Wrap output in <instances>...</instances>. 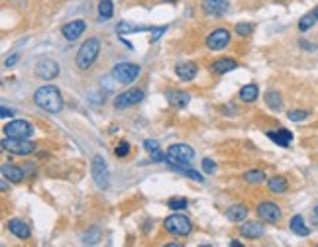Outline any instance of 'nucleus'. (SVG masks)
Wrapping results in <instances>:
<instances>
[{"instance_id": "nucleus-1", "label": "nucleus", "mask_w": 318, "mask_h": 247, "mask_svg": "<svg viewBox=\"0 0 318 247\" xmlns=\"http://www.w3.org/2000/svg\"><path fill=\"white\" fill-rule=\"evenodd\" d=\"M34 104L49 114H59L65 106L61 92L53 85H46V87H40L36 90L34 92Z\"/></svg>"}, {"instance_id": "nucleus-2", "label": "nucleus", "mask_w": 318, "mask_h": 247, "mask_svg": "<svg viewBox=\"0 0 318 247\" xmlns=\"http://www.w3.org/2000/svg\"><path fill=\"white\" fill-rule=\"evenodd\" d=\"M98 53H100V40L96 38V36H92L89 38L85 44L79 47V51H77V67L81 69V71H87V69L92 67V63L96 61V57H98Z\"/></svg>"}, {"instance_id": "nucleus-3", "label": "nucleus", "mask_w": 318, "mask_h": 247, "mask_svg": "<svg viewBox=\"0 0 318 247\" xmlns=\"http://www.w3.org/2000/svg\"><path fill=\"white\" fill-rule=\"evenodd\" d=\"M195 159V151L193 147H189L187 143H175L167 149V159L165 163H169L171 167H181V165H187L189 161Z\"/></svg>"}, {"instance_id": "nucleus-4", "label": "nucleus", "mask_w": 318, "mask_h": 247, "mask_svg": "<svg viewBox=\"0 0 318 247\" xmlns=\"http://www.w3.org/2000/svg\"><path fill=\"white\" fill-rule=\"evenodd\" d=\"M91 175H92L94 184H96L100 190L108 188V182H110V180H108V167H106V159L102 157V155H94V157H92Z\"/></svg>"}, {"instance_id": "nucleus-5", "label": "nucleus", "mask_w": 318, "mask_h": 247, "mask_svg": "<svg viewBox=\"0 0 318 247\" xmlns=\"http://www.w3.org/2000/svg\"><path fill=\"white\" fill-rule=\"evenodd\" d=\"M163 225L173 235H189L193 231V222L187 216H183V214H173V216L165 218Z\"/></svg>"}, {"instance_id": "nucleus-6", "label": "nucleus", "mask_w": 318, "mask_h": 247, "mask_svg": "<svg viewBox=\"0 0 318 247\" xmlns=\"http://www.w3.org/2000/svg\"><path fill=\"white\" fill-rule=\"evenodd\" d=\"M2 149L12 153V155H32L36 151V143L28 139H14V137H4L2 139Z\"/></svg>"}, {"instance_id": "nucleus-7", "label": "nucleus", "mask_w": 318, "mask_h": 247, "mask_svg": "<svg viewBox=\"0 0 318 247\" xmlns=\"http://www.w3.org/2000/svg\"><path fill=\"white\" fill-rule=\"evenodd\" d=\"M4 135L14 139H30L34 135V126L26 120H12L4 126Z\"/></svg>"}, {"instance_id": "nucleus-8", "label": "nucleus", "mask_w": 318, "mask_h": 247, "mask_svg": "<svg viewBox=\"0 0 318 247\" xmlns=\"http://www.w3.org/2000/svg\"><path fill=\"white\" fill-rule=\"evenodd\" d=\"M112 77L114 81H118V83L130 85V83H134L137 77H139V67L134 65V63H128V61L118 63V65L112 67Z\"/></svg>"}, {"instance_id": "nucleus-9", "label": "nucleus", "mask_w": 318, "mask_h": 247, "mask_svg": "<svg viewBox=\"0 0 318 247\" xmlns=\"http://www.w3.org/2000/svg\"><path fill=\"white\" fill-rule=\"evenodd\" d=\"M143 98H145V92L141 89H130V90H126V92H122V94H118V96L114 98V108H116V110L130 108V106H134V104H139Z\"/></svg>"}, {"instance_id": "nucleus-10", "label": "nucleus", "mask_w": 318, "mask_h": 247, "mask_svg": "<svg viewBox=\"0 0 318 247\" xmlns=\"http://www.w3.org/2000/svg\"><path fill=\"white\" fill-rule=\"evenodd\" d=\"M36 75L44 81H53L55 77H59V63L49 57H44L36 63Z\"/></svg>"}, {"instance_id": "nucleus-11", "label": "nucleus", "mask_w": 318, "mask_h": 247, "mask_svg": "<svg viewBox=\"0 0 318 247\" xmlns=\"http://www.w3.org/2000/svg\"><path fill=\"white\" fill-rule=\"evenodd\" d=\"M228 44H230V32L224 28H218L206 36V47L212 51H222L224 47H228Z\"/></svg>"}, {"instance_id": "nucleus-12", "label": "nucleus", "mask_w": 318, "mask_h": 247, "mask_svg": "<svg viewBox=\"0 0 318 247\" xmlns=\"http://www.w3.org/2000/svg\"><path fill=\"white\" fill-rule=\"evenodd\" d=\"M281 214H283L281 208L275 202H261L257 206V216H259V220H263V222L275 224V222L281 220Z\"/></svg>"}, {"instance_id": "nucleus-13", "label": "nucleus", "mask_w": 318, "mask_h": 247, "mask_svg": "<svg viewBox=\"0 0 318 247\" xmlns=\"http://www.w3.org/2000/svg\"><path fill=\"white\" fill-rule=\"evenodd\" d=\"M230 8V0H203V12L206 16H224Z\"/></svg>"}, {"instance_id": "nucleus-14", "label": "nucleus", "mask_w": 318, "mask_h": 247, "mask_svg": "<svg viewBox=\"0 0 318 247\" xmlns=\"http://www.w3.org/2000/svg\"><path fill=\"white\" fill-rule=\"evenodd\" d=\"M85 30H87V22L85 20H73V22L65 24L61 28V34H63V38L67 42H75V40H79L85 34Z\"/></svg>"}, {"instance_id": "nucleus-15", "label": "nucleus", "mask_w": 318, "mask_h": 247, "mask_svg": "<svg viewBox=\"0 0 318 247\" xmlns=\"http://www.w3.org/2000/svg\"><path fill=\"white\" fill-rule=\"evenodd\" d=\"M8 229H10V233L12 235H16V237H20V239H28L30 237V225L26 224L24 220L20 218H12V220H8Z\"/></svg>"}, {"instance_id": "nucleus-16", "label": "nucleus", "mask_w": 318, "mask_h": 247, "mask_svg": "<svg viewBox=\"0 0 318 247\" xmlns=\"http://www.w3.org/2000/svg\"><path fill=\"white\" fill-rule=\"evenodd\" d=\"M240 233L244 237H248V239H259L265 233V229H263V225L257 224V222H246L244 225H240Z\"/></svg>"}, {"instance_id": "nucleus-17", "label": "nucleus", "mask_w": 318, "mask_h": 247, "mask_svg": "<svg viewBox=\"0 0 318 247\" xmlns=\"http://www.w3.org/2000/svg\"><path fill=\"white\" fill-rule=\"evenodd\" d=\"M165 98H167V102H169L171 106L185 108V106L189 104V100H191V94H187V92H183V90H169V92L165 94Z\"/></svg>"}, {"instance_id": "nucleus-18", "label": "nucleus", "mask_w": 318, "mask_h": 247, "mask_svg": "<svg viewBox=\"0 0 318 247\" xmlns=\"http://www.w3.org/2000/svg\"><path fill=\"white\" fill-rule=\"evenodd\" d=\"M267 137L275 141L277 145H281V147H289V143L293 141V132H289V130H271V132H267Z\"/></svg>"}, {"instance_id": "nucleus-19", "label": "nucleus", "mask_w": 318, "mask_h": 247, "mask_svg": "<svg viewBox=\"0 0 318 247\" xmlns=\"http://www.w3.org/2000/svg\"><path fill=\"white\" fill-rule=\"evenodd\" d=\"M175 73H177V77L181 79L183 83H189V81H193L197 77L199 69H197L195 63H181V65L175 67Z\"/></svg>"}, {"instance_id": "nucleus-20", "label": "nucleus", "mask_w": 318, "mask_h": 247, "mask_svg": "<svg viewBox=\"0 0 318 247\" xmlns=\"http://www.w3.org/2000/svg\"><path fill=\"white\" fill-rule=\"evenodd\" d=\"M248 206L246 204H234V206H230L226 212L228 220L230 222H244L246 218H248Z\"/></svg>"}, {"instance_id": "nucleus-21", "label": "nucleus", "mask_w": 318, "mask_h": 247, "mask_svg": "<svg viewBox=\"0 0 318 247\" xmlns=\"http://www.w3.org/2000/svg\"><path fill=\"white\" fill-rule=\"evenodd\" d=\"M289 227H291V231H293L295 235H298V237H306V235L310 233V227L304 224V218H302L300 214H296V216L291 218Z\"/></svg>"}, {"instance_id": "nucleus-22", "label": "nucleus", "mask_w": 318, "mask_h": 247, "mask_svg": "<svg viewBox=\"0 0 318 247\" xmlns=\"http://www.w3.org/2000/svg\"><path fill=\"white\" fill-rule=\"evenodd\" d=\"M212 71L216 73V75H224V73H230V71H234V69H238V61H234V59H218V61H214L212 63Z\"/></svg>"}, {"instance_id": "nucleus-23", "label": "nucleus", "mask_w": 318, "mask_h": 247, "mask_svg": "<svg viewBox=\"0 0 318 247\" xmlns=\"http://www.w3.org/2000/svg\"><path fill=\"white\" fill-rule=\"evenodd\" d=\"M2 177H6L12 182H22L24 180V169L12 167V165H2Z\"/></svg>"}, {"instance_id": "nucleus-24", "label": "nucleus", "mask_w": 318, "mask_h": 247, "mask_svg": "<svg viewBox=\"0 0 318 247\" xmlns=\"http://www.w3.org/2000/svg\"><path fill=\"white\" fill-rule=\"evenodd\" d=\"M257 96H259V89H257V85H253V83L240 89V100H244V102H248V104L255 102Z\"/></svg>"}, {"instance_id": "nucleus-25", "label": "nucleus", "mask_w": 318, "mask_h": 247, "mask_svg": "<svg viewBox=\"0 0 318 247\" xmlns=\"http://www.w3.org/2000/svg\"><path fill=\"white\" fill-rule=\"evenodd\" d=\"M267 186H269V190H271L273 194H283L289 188L285 177H271V179L267 180Z\"/></svg>"}, {"instance_id": "nucleus-26", "label": "nucleus", "mask_w": 318, "mask_h": 247, "mask_svg": "<svg viewBox=\"0 0 318 247\" xmlns=\"http://www.w3.org/2000/svg\"><path fill=\"white\" fill-rule=\"evenodd\" d=\"M316 22H318V6L312 12L304 14V16L298 20V30H300V32H306V30H310Z\"/></svg>"}, {"instance_id": "nucleus-27", "label": "nucleus", "mask_w": 318, "mask_h": 247, "mask_svg": "<svg viewBox=\"0 0 318 247\" xmlns=\"http://www.w3.org/2000/svg\"><path fill=\"white\" fill-rule=\"evenodd\" d=\"M265 104L275 110V112H279L281 108H283V100H281V94L277 92V90H267L265 92Z\"/></svg>"}, {"instance_id": "nucleus-28", "label": "nucleus", "mask_w": 318, "mask_h": 247, "mask_svg": "<svg viewBox=\"0 0 318 247\" xmlns=\"http://www.w3.org/2000/svg\"><path fill=\"white\" fill-rule=\"evenodd\" d=\"M112 14H114L112 0H100L98 2V16H100V20H108V18H112Z\"/></svg>"}, {"instance_id": "nucleus-29", "label": "nucleus", "mask_w": 318, "mask_h": 247, "mask_svg": "<svg viewBox=\"0 0 318 247\" xmlns=\"http://www.w3.org/2000/svg\"><path fill=\"white\" fill-rule=\"evenodd\" d=\"M145 30H151V28L134 26V24H128V22H120L116 26V32H118V34H134V32H145Z\"/></svg>"}, {"instance_id": "nucleus-30", "label": "nucleus", "mask_w": 318, "mask_h": 247, "mask_svg": "<svg viewBox=\"0 0 318 247\" xmlns=\"http://www.w3.org/2000/svg\"><path fill=\"white\" fill-rule=\"evenodd\" d=\"M177 173H181V175H185V177H189V179L197 180V182H205V177L199 173V171H195V169H189V167H173Z\"/></svg>"}, {"instance_id": "nucleus-31", "label": "nucleus", "mask_w": 318, "mask_h": 247, "mask_svg": "<svg viewBox=\"0 0 318 247\" xmlns=\"http://www.w3.org/2000/svg\"><path fill=\"white\" fill-rule=\"evenodd\" d=\"M244 179H246V182H250V184H259V182H263V180H265V173H263V171L253 169V171H248V173L244 175Z\"/></svg>"}, {"instance_id": "nucleus-32", "label": "nucleus", "mask_w": 318, "mask_h": 247, "mask_svg": "<svg viewBox=\"0 0 318 247\" xmlns=\"http://www.w3.org/2000/svg\"><path fill=\"white\" fill-rule=\"evenodd\" d=\"M251 32H253V24H250V22H240V24H236V34H238V36L246 38V36H250Z\"/></svg>"}, {"instance_id": "nucleus-33", "label": "nucleus", "mask_w": 318, "mask_h": 247, "mask_svg": "<svg viewBox=\"0 0 318 247\" xmlns=\"http://www.w3.org/2000/svg\"><path fill=\"white\" fill-rule=\"evenodd\" d=\"M114 153H116V157H126V155L130 153V143H128V141H120V143L116 145Z\"/></svg>"}, {"instance_id": "nucleus-34", "label": "nucleus", "mask_w": 318, "mask_h": 247, "mask_svg": "<svg viewBox=\"0 0 318 247\" xmlns=\"http://www.w3.org/2000/svg\"><path fill=\"white\" fill-rule=\"evenodd\" d=\"M287 116H289L291 122H302V120L308 118V112H306V110H291Z\"/></svg>"}, {"instance_id": "nucleus-35", "label": "nucleus", "mask_w": 318, "mask_h": 247, "mask_svg": "<svg viewBox=\"0 0 318 247\" xmlns=\"http://www.w3.org/2000/svg\"><path fill=\"white\" fill-rule=\"evenodd\" d=\"M169 208L171 210H185L187 208V198H169Z\"/></svg>"}, {"instance_id": "nucleus-36", "label": "nucleus", "mask_w": 318, "mask_h": 247, "mask_svg": "<svg viewBox=\"0 0 318 247\" xmlns=\"http://www.w3.org/2000/svg\"><path fill=\"white\" fill-rule=\"evenodd\" d=\"M203 169H205L206 175H214V171H216V163H214L210 157L203 159Z\"/></svg>"}, {"instance_id": "nucleus-37", "label": "nucleus", "mask_w": 318, "mask_h": 247, "mask_svg": "<svg viewBox=\"0 0 318 247\" xmlns=\"http://www.w3.org/2000/svg\"><path fill=\"white\" fill-rule=\"evenodd\" d=\"M167 32V26H161V28H151V42H157L159 38Z\"/></svg>"}, {"instance_id": "nucleus-38", "label": "nucleus", "mask_w": 318, "mask_h": 247, "mask_svg": "<svg viewBox=\"0 0 318 247\" xmlns=\"http://www.w3.org/2000/svg\"><path fill=\"white\" fill-rule=\"evenodd\" d=\"M143 147H145V149L151 153V151H157L159 143L155 141V139H145V141H143Z\"/></svg>"}, {"instance_id": "nucleus-39", "label": "nucleus", "mask_w": 318, "mask_h": 247, "mask_svg": "<svg viewBox=\"0 0 318 247\" xmlns=\"http://www.w3.org/2000/svg\"><path fill=\"white\" fill-rule=\"evenodd\" d=\"M18 59H20V55H18V53H14L12 57H8V59H6V63H4V65H6V67H8V69H10V67H14V65L18 63Z\"/></svg>"}, {"instance_id": "nucleus-40", "label": "nucleus", "mask_w": 318, "mask_h": 247, "mask_svg": "<svg viewBox=\"0 0 318 247\" xmlns=\"http://www.w3.org/2000/svg\"><path fill=\"white\" fill-rule=\"evenodd\" d=\"M151 159H153V161H157V163H161V161H165V159H167V153L163 155L159 149L157 151H151Z\"/></svg>"}, {"instance_id": "nucleus-41", "label": "nucleus", "mask_w": 318, "mask_h": 247, "mask_svg": "<svg viewBox=\"0 0 318 247\" xmlns=\"http://www.w3.org/2000/svg\"><path fill=\"white\" fill-rule=\"evenodd\" d=\"M0 114H2V118H10V116H14V110H8L6 106H2Z\"/></svg>"}, {"instance_id": "nucleus-42", "label": "nucleus", "mask_w": 318, "mask_h": 247, "mask_svg": "<svg viewBox=\"0 0 318 247\" xmlns=\"http://www.w3.org/2000/svg\"><path fill=\"white\" fill-rule=\"evenodd\" d=\"M312 225H318V204L314 206V210H312Z\"/></svg>"}, {"instance_id": "nucleus-43", "label": "nucleus", "mask_w": 318, "mask_h": 247, "mask_svg": "<svg viewBox=\"0 0 318 247\" xmlns=\"http://www.w3.org/2000/svg\"><path fill=\"white\" fill-rule=\"evenodd\" d=\"M230 247H244V243H240L238 239H232V241H230Z\"/></svg>"}, {"instance_id": "nucleus-44", "label": "nucleus", "mask_w": 318, "mask_h": 247, "mask_svg": "<svg viewBox=\"0 0 318 247\" xmlns=\"http://www.w3.org/2000/svg\"><path fill=\"white\" fill-rule=\"evenodd\" d=\"M6 177H2V192H4V190H8V182H6Z\"/></svg>"}]
</instances>
